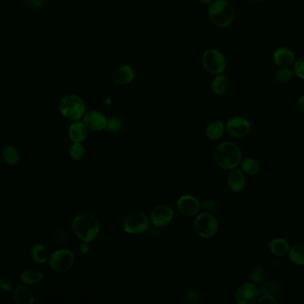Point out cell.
<instances>
[{
    "label": "cell",
    "mask_w": 304,
    "mask_h": 304,
    "mask_svg": "<svg viewBox=\"0 0 304 304\" xmlns=\"http://www.w3.org/2000/svg\"><path fill=\"white\" fill-rule=\"evenodd\" d=\"M214 158L219 167L231 171L240 165L241 149L234 142H222L215 148Z\"/></svg>",
    "instance_id": "cell-1"
},
{
    "label": "cell",
    "mask_w": 304,
    "mask_h": 304,
    "mask_svg": "<svg viewBox=\"0 0 304 304\" xmlns=\"http://www.w3.org/2000/svg\"><path fill=\"white\" fill-rule=\"evenodd\" d=\"M72 228L78 238L90 243L99 236L100 222L92 214H79L73 220Z\"/></svg>",
    "instance_id": "cell-2"
},
{
    "label": "cell",
    "mask_w": 304,
    "mask_h": 304,
    "mask_svg": "<svg viewBox=\"0 0 304 304\" xmlns=\"http://www.w3.org/2000/svg\"><path fill=\"white\" fill-rule=\"evenodd\" d=\"M208 16L215 26L226 28L234 21V7L227 0H214L209 5Z\"/></svg>",
    "instance_id": "cell-3"
},
{
    "label": "cell",
    "mask_w": 304,
    "mask_h": 304,
    "mask_svg": "<svg viewBox=\"0 0 304 304\" xmlns=\"http://www.w3.org/2000/svg\"><path fill=\"white\" fill-rule=\"evenodd\" d=\"M59 110L63 117L75 121L80 120L86 114V103L80 96L69 94L59 101Z\"/></svg>",
    "instance_id": "cell-4"
},
{
    "label": "cell",
    "mask_w": 304,
    "mask_h": 304,
    "mask_svg": "<svg viewBox=\"0 0 304 304\" xmlns=\"http://www.w3.org/2000/svg\"><path fill=\"white\" fill-rule=\"evenodd\" d=\"M193 227L196 233L202 238H208L215 237L218 231V221L215 215L204 211L199 214L194 220Z\"/></svg>",
    "instance_id": "cell-5"
},
{
    "label": "cell",
    "mask_w": 304,
    "mask_h": 304,
    "mask_svg": "<svg viewBox=\"0 0 304 304\" xmlns=\"http://www.w3.org/2000/svg\"><path fill=\"white\" fill-rule=\"evenodd\" d=\"M202 64L208 74L218 75L225 70L226 59L221 51L215 48H209L202 56Z\"/></svg>",
    "instance_id": "cell-6"
},
{
    "label": "cell",
    "mask_w": 304,
    "mask_h": 304,
    "mask_svg": "<svg viewBox=\"0 0 304 304\" xmlns=\"http://www.w3.org/2000/svg\"><path fill=\"white\" fill-rule=\"evenodd\" d=\"M49 266L57 273H64L70 271L75 263L74 254L67 249H59L50 255Z\"/></svg>",
    "instance_id": "cell-7"
},
{
    "label": "cell",
    "mask_w": 304,
    "mask_h": 304,
    "mask_svg": "<svg viewBox=\"0 0 304 304\" xmlns=\"http://www.w3.org/2000/svg\"><path fill=\"white\" fill-rule=\"evenodd\" d=\"M149 220L143 212H135L129 215L123 222V229L126 234H142L149 228Z\"/></svg>",
    "instance_id": "cell-8"
},
{
    "label": "cell",
    "mask_w": 304,
    "mask_h": 304,
    "mask_svg": "<svg viewBox=\"0 0 304 304\" xmlns=\"http://www.w3.org/2000/svg\"><path fill=\"white\" fill-rule=\"evenodd\" d=\"M259 297V288L252 282L240 284L235 292V300L238 304H255Z\"/></svg>",
    "instance_id": "cell-9"
},
{
    "label": "cell",
    "mask_w": 304,
    "mask_h": 304,
    "mask_svg": "<svg viewBox=\"0 0 304 304\" xmlns=\"http://www.w3.org/2000/svg\"><path fill=\"white\" fill-rule=\"evenodd\" d=\"M226 131L233 138H243L250 133L251 124L245 117L234 116L227 121Z\"/></svg>",
    "instance_id": "cell-10"
},
{
    "label": "cell",
    "mask_w": 304,
    "mask_h": 304,
    "mask_svg": "<svg viewBox=\"0 0 304 304\" xmlns=\"http://www.w3.org/2000/svg\"><path fill=\"white\" fill-rule=\"evenodd\" d=\"M175 212L173 211L172 208L168 205L161 204L156 206L152 210L149 220L155 227H163L167 226L172 221Z\"/></svg>",
    "instance_id": "cell-11"
},
{
    "label": "cell",
    "mask_w": 304,
    "mask_h": 304,
    "mask_svg": "<svg viewBox=\"0 0 304 304\" xmlns=\"http://www.w3.org/2000/svg\"><path fill=\"white\" fill-rule=\"evenodd\" d=\"M83 121L88 130L93 131H104L108 125V118L99 111H90L86 113Z\"/></svg>",
    "instance_id": "cell-12"
},
{
    "label": "cell",
    "mask_w": 304,
    "mask_h": 304,
    "mask_svg": "<svg viewBox=\"0 0 304 304\" xmlns=\"http://www.w3.org/2000/svg\"><path fill=\"white\" fill-rule=\"evenodd\" d=\"M177 207L181 213L183 214L184 216L188 217H193L199 213L200 210V204L197 198L192 196V195H182L179 198L177 202Z\"/></svg>",
    "instance_id": "cell-13"
},
{
    "label": "cell",
    "mask_w": 304,
    "mask_h": 304,
    "mask_svg": "<svg viewBox=\"0 0 304 304\" xmlns=\"http://www.w3.org/2000/svg\"><path fill=\"white\" fill-rule=\"evenodd\" d=\"M227 184L230 190L234 193H239L244 190L246 185V177L244 171H242L241 169L237 168L231 170V172L229 173L227 177Z\"/></svg>",
    "instance_id": "cell-14"
},
{
    "label": "cell",
    "mask_w": 304,
    "mask_h": 304,
    "mask_svg": "<svg viewBox=\"0 0 304 304\" xmlns=\"http://www.w3.org/2000/svg\"><path fill=\"white\" fill-rule=\"evenodd\" d=\"M273 61L278 67H293L295 62V55L290 48L281 47L273 53Z\"/></svg>",
    "instance_id": "cell-15"
},
{
    "label": "cell",
    "mask_w": 304,
    "mask_h": 304,
    "mask_svg": "<svg viewBox=\"0 0 304 304\" xmlns=\"http://www.w3.org/2000/svg\"><path fill=\"white\" fill-rule=\"evenodd\" d=\"M136 74L132 67L124 64L117 68L113 74V81L119 86H126L135 80Z\"/></svg>",
    "instance_id": "cell-16"
},
{
    "label": "cell",
    "mask_w": 304,
    "mask_h": 304,
    "mask_svg": "<svg viewBox=\"0 0 304 304\" xmlns=\"http://www.w3.org/2000/svg\"><path fill=\"white\" fill-rule=\"evenodd\" d=\"M69 137L73 143H82L88 137V128L84 121L75 120L69 128Z\"/></svg>",
    "instance_id": "cell-17"
},
{
    "label": "cell",
    "mask_w": 304,
    "mask_h": 304,
    "mask_svg": "<svg viewBox=\"0 0 304 304\" xmlns=\"http://www.w3.org/2000/svg\"><path fill=\"white\" fill-rule=\"evenodd\" d=\"M290 247L291 246H290V244L288 243V241L283 238H272L269 242V251L276 257L288 256Z\"/></svg>",
    "instance_id": "cell-18"
},
{
    "label": "cell",
    "mask_w": 304,
    "mask_h": 304,
    "mask_svg": "<svg viewBox=\"0 0 304 304\" xmlns=\"http://www.w3.org/2000/svg\"><path fill=\"white\" fill-rule=\"evenodd\" d=\"M13 300L17 304H32L34 301L33 292L27 284L18 285L13 291Z\"/></svg>",
    "instance_id": "cell-19"
},
{
    "label": "cell",
    "mask_w": 304,
    "mask_h": 304,
    "mask_svg": "<svg viewBox=\"0 0 304 304\" xmlns=\"http://www.w3.org/2000/svg\"><path fill=\"white\" fill-rule=\"evenodd\" d=\"M43 278V272L34 267L24 270L20 275V280L22 281V283L27 285L37 284L40 281H42Z\"/></svg>",
    "instance_id": "cell-20"
},
{
    "label": "cell",
    "mask_w": 304,
    "mask_h": 304,
    "mask_svg": "<svg viewBox=\"0 0 304 304\" xmlns=\"http://www.w3.org/2000/svg\"><path fill=\"white\" fill-rule=\"evenodd\" d=\"M230 80L224 74L215 75L214 80H212L211 90L213 93L217 96L224 95L230 88Z\"/></svg>",
    "instance_id": "cell-21"
},
{
    "label": "cell",
    "mask_w": 304,
    "mask_h": 304,
    "mask_svg": "<svg viewBox=\"0 0 304 304\" xmlns=\"http://www.w3.org/2000/svg\"><path fill=\"white\" fill-rule=\"evenodd\" d=\"M30 255L33 261L39 264H44L49 260V252L42 244H35L31 247Z\"/></svg>",
    "instance_id": "cell-22"
},
{
    "label": "cell",
    "mask_w": 304,
    "mask_h": 304,
    "mask_svg": "<svg viewBox=\"0 0 304 304\" xmlns=\"http://www.w3.org/2000/svg\"><path fill=\"white\" fill-rule=\"evenodd\" d=\"M288 258L292 263L297 266H304V244L292 245L288 252Z\"/></svg>",
    "instance_id": "cell-23"
},
{
    "label": "cell",
    "mask_w": 304,
    "mask_h": 304,
    "mask_svg": "<svg viewBox=\"0 0 304 304\" xmlns=\"http://www.w3.org/2000/svg\"><path fill=\"white\" fill-rule=\"evenodd\" d=\"M225 127L224 124L222 121H213L209 124L205 130V135L206 137L210 140H217L219 138L222 137L224 133Z\"/></svg>",
    "instance_id": "cell-24"
},
{
    "label": "cell",
    "mask_w": 304,
    "mask_h": 304,
    "mask_svg": "<svg viewBox=\"0 0 304 304\" xmlns=\"http://www.w3.org/2000/svg\"><path fill=\"white\" fill-rule=\"evenodd\" d=\"M241 170L244 173L254 176L261 171V164L255 158H245L240 163Z\"/></svg>",
    "instance_id": "cell-25"
},
{
    "label": "cell",
    "mask_w": 304,
    "mask_h": 304,
    "mask_svg": "<svg viewBox=\"0 0 304 304\" xmlns=\"http://www.w3.org/2000/svg\"><path fill=\"white\" fill-rule=\"evenodd\" d=\"M3 159L6 164L13 166L20 162V153L13 146H7L3 149Z\"/></svg>",
    "instance_id": "cell-26"
},
{
    "label": "cell",
    "mask_w": 304,
    "mask_h": 304,
    "mask_svg": "<svg viewBox=\"0 0 304 304\" xmlns=\"http://www.w3.org/2000/svg\"><path fill=\"white\" fill-rule=\"evenodd\" d=\"M266 278V271L264 267L261 264H256L251 267V270L248 272V278L252 283L255 284H261Z\"/></svg>",
    "instance_id": "cell-27"
},
{
    "label": "cell",
    "mask_w": 304,
    "mask_h": 304,
    "mask_svg": "<svg viewBox=\"0 0 304 304\" xmlns=\"http://www.w3.org/2000/svg\"><path fill=\"white\" fill-rule=\"evenodd\" d=\"M294 76V70L290 67H279L274 74L275 80L281 84L288 83Z\"/></svg>",
    "instance_id": "cell-28"
},
{
    "label": "cell",
    "mask_w": 304,
    "mask_h": 304,
    "mask_svg": "<svg viewBox=\"0 0 304 304\" xmlns=\"http://www.w3.org/2000/svg\"><path fill=\"white\" fill-rule=\"evenodd\" d=\"M260 295H273L279 292V285L277 282L275 281L269 280L261 282V285L259 288Z\"/></svg>",
    "instance_id": "cell-29"
},
{
    "label": "cell",
    "mask_w": 304,
    "mask_h": 304,
    "mask_svg": "<svg viewBox=\"0 0 304 304\" xmlns=\"http://www.w3.org/2000/svg\"><path fill=\"white\" fill-rule=\"evenodd\" d=\"M70 155L73 160H79L85 155V148L82 143H73L70 147Z\"/></svg>",
    "instance_id": "cell-30"
},
{
    "label": "cell",
    "mask_w": 304,
    "mask_h": 304,
    "mask_svg": "<svg viewBox=\"0 0 304 304\" xmlns=\"http://www.w3.org/2000/svg\"><path fill=\"white\" fill-rule=\"evenodd\" d=\"M123 128V120L119 116H111L108 119L107 129L112 133H118Z\"/></svg>",
    "instance_id": "cell-31"
},
{
    "label": "cell",
    "mask_w": 304,
    "mask_h": 304,
    "mask_svg": "<svg viewBox=\"0 0 304 304\" xmlns=\"http://www.w3.org/2000/svg\"><path fill=\"white\" fill-rule=\"evenodd\" d=\"M293 70H294V75H296L301 80H304V57H301L298 60H295L293 65Z\"/></svg>",
    "instance_id": "cell-32"
},
{
    "label": "cell",
    "mask_w": 304,
    "mask_h": 304,
    "mask_svg": "<svg viewBox=\"0 0 304 304\" xmlns=\"http://www.w3.org/2000/svg\"><path fill=\"white\" fill-rule=\"evenodd\" d=\"M69 240V234L68 232L63 229H59L55 233V236L53 238V241L57 245H64Z\"/></svg>",
    "instance_id": "cell-33"
},
{
    "label": "cell",
    "mask_w": 304,
    "mask_h": 304,
    "mask_svg": "<svg viewBox=\"0 0 304 304\" xmlns=\"http://www.w3.org/2000/svg\"><path fill=\"white\" fill-rule=\"evenodd\" d=\"M217 207V203L215 201L207 199V200L203 201L200 204V209L206 212H210L215 210Z\"/></svg>",
    "instance_id": "cell-34"
},
{
    "label": "cell",
    "mask_w": 304,
    "mask_h": 304,
    "mask_svg": "<svg viewBox=\"0 0 304 304\" xmlns=\"http://www.w3.org/2000/svg\"><path fill=\"white\" fill-rule=\"evenodd\" d=\"M186 300L189 301V302H192V303H199L202 301L201 294H199V292L195 291V290L188 291L186 294Z\"/></svg>",
    "instance_id": "cell-35"
},
{
    "label": "cell",
    "mask_w": 304,
    "mask_h": 304,
    "mask_svg": "<svg viewBox=\"0 0 304 304\" xmlns=\"http://www.w3.org/2000/svg\"><path fill=\"white\" fill-rule=\"evenodd\" d=\"M257 302L260 304H278L279 301L273 295H260Z\"/></svg>",
    "instance_id": "cell-36"
},
{
    "label": "cell",
    "mask_w": 304,
    "mask_h": 304,
    "mask_svg": "<svg viewBox=\"0 0 304 304\" xmlns=\"http://www.w3.org/2000/svg\"><path fill=\"white\" fill-rule=\"evenodd\" d=\"M13 289V284L8 278L0 277V291L7 293Z\"/></svg>",
    "instance_id": "cell-37"
},
{
    "label": "cell",
    "mask_w": 304,
    "mask_h": 304,
    "mask_svg": "<svg viewBox=\"0 0 304 304\" xmlns=\"http://www.w3.org/2000/svg\"><path fill=\"white\" fill-rule=\"evenodd\" d=\"M26 3L34 8H40L44 6V0H25Z\"/></svg>",
    "instance_id": "cell-38"
},
{
    "label": "cell",
    "mask_w": 304,
    "mask_h": 304,
    "mask_svg": "<svg viewBox=\"0 0 304 304\" xmlns=\"http://www.w3.org/2000/svg\"><path fill=\"white\" fill-rule=\"evenodd\" d=\"M80 251L83 254H87L89 252V242L82 241V243L80 245Z\"/></svg>",
    "instance_id": "cell-39"
},
{
    "label": "cell",
    "mask_w": 304,
    "mask_h": 304,
    "mask_svg": "<svg viewBox=\"0 0 304 304\" xmlns=\"http://www.w3.org/2000/svg\"><path fill=\"white\" fill-rule=\"evenodd\" d=\"M297 104L299 109L301 110V112L302 113V114H304V94L303 95H301V97H299Z\"/></svg>",
    "instance_id": "cell-40"
},
{
    "label": "cell",
    "mask_w": 304,
    "mask_h": 304,
    "mask_svg": "<svg viewBox=\"0 0 304 304\" xmlns=\"http://www.w3.org/2000/svg\"><path fill=\"white\" fill-rule=\"evenodd\" d=\"M248 1L252 4H260L262 3L264 0H248Z\"/></svg>",
    "instance_id": "cell-41"
},
{
    "label": "cell",
    "mask_w": 304,
    "mask_h": 304,
    "mask_svg": "<svg viewBox=\"0 0 304 304\" xmlns=\"http://www.w3.org/2000/svg\"><path fill=\"white\" fill-rule=\"evenodd\" d=\"M202 4H205V5H210V4L214 1V0H199Z\"/></svg>",
    "instance_id": "cell-42"
}]
</instances>
